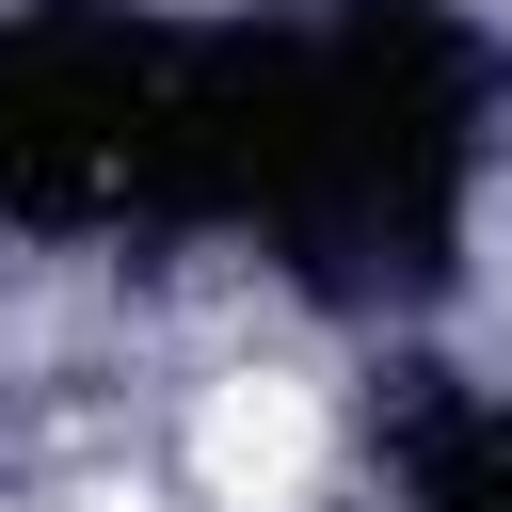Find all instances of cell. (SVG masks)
<instances>
[{"label":"cell","mask_w":512,"mask_h":512,"mask_svg":"<svg viewBox=\"0 0 512 512\" xmlns=\"http://www.w3.org/2000/svg\"><path fill=\"white\" fill-rule=\"evenodd\" d=\"M192 480H208V512H304V480H320V384L224 368L192 400Z\"/></svg>","instance_id":"6da1fadb"}]
</instances>
